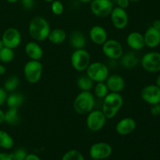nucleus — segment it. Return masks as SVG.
<instances>
[{
	"instance_id": "f257e3e1",
	"label": "nucleus",
	"mask_w": 160,
	"mask_h": 160,
	"mask_svg": "<svg viewBox=\"0 0 160 160\" xmlns=\"http://www.w3.org/2000/svg\"><path fill=\"white\" fill-rule=\"evenodd\" d=\"M51 28L49 23L42 17H35L30 21L28 31L34 40L42 42L48 38Z\"/></svg>"
},
{
	"instance_id": "f03ea898",
	"label": "nucleus",
	"mask_w": 160,
	"mask_h": 160,
	"mask_svg": "<svg viewBox=\"0 0 160 160\" xmlns=\"http://www.w3.org/2000/svg\"><path fill=\"white\" fill-rule=\"evenodd\" d=\"M123 104V98L120 93L109 92L103 100L102 111L106 119H112L116 117Z\"/></svg>"
},
{
	"instance_id": "7ed1b4c3",
	"label": "nucleus",
	"mask_w": 160,
	"mask_h": 160,
	"mask_svg": "<svg viewBox=\"0 0 160 160\" xmlns=\"http://www.w3.org/2000/svg\"><path fill=\"white\" fill-rule=\"evenodd\" d=\"M95 103V97L90 91L81 92L74 98L73 107L77 113L85 115L93 110Z\"/></svg>"
},
{
	"instance_id": "20e7f679",
	"label": "nucleus",
	"mask_w": 160,
	"mask_h": 160,
	"mask_svg": "<svg viewBox=\"0 0 160 160\" xmlns=\"http://www.w3.org/2000/svg\"><path fill=\"white\" fill-rule=\"evenodd\" d=\"M43 72V64L40 60H31L27 62L23 67V75L30 84H36L41 80Z\"/></svg>"
},
{
	"instance_id": "39448f33",
	"label": "nucleus",
	"mask_w": 160,
	"mask_h": 160,
	"mask_svg": "<svg viewBox=\"0 0 160 160\" xmlns=\"http://www.w3.org/2000/svg\"><path fill=\"white\" fill-rule=\"evenodd\" d=\"M85 71L86 75L96 83L104 82L109 75L108 67L101 62H91Z\"/></svg>"
},
{
	"instance_id": "423d86ee",
	"label": "nucleus",
	"mask_w": 160,
	"mask_h": 160,
	"mask_svg": "<svg viewBox=\"0 0 160 160\" xmlns=\"http://www.w3.org/2000/svg\"><path fill=\"white\" fill-rule=\"evenodd\" d=\"M90 54L84 48L75 49L70 57V62L75 70L79 72L85 71L91 63Z\"/></svg>"
},
{
	"instance_id": "0eeeda50",
	"label": "nucleus",
	"mask_w": 160,
	"mask_h": 160,
	"mask_svg": "<svg viewBox=\"0 0 160 160\" xmlns=\"http://www.w3.org/2000/svg\"><path fill=\"white\" fill-rule=\"evenodd\" d=\"M106 120L107 119L102 110H92L89 113H88L86 125L89 131L92 132H98L104 128Z\"/></svg>"
},
{
	"instance_id": "6e6552de",
	"label": "nucleus",
	"mask_w": 160,
	"mask_h": 160,
	"mask_svg": "<svg viewBox=\"0 0 160 160\" xmlns=\"http://www.w3.org/2000/svg\"><path fill=\"white\" fill-rule=\"evenodd\" d=\"M142 68L147 72L157 73L160 72V52H149L142 56L140 60Z\"/></svg>"
},
{
	"instance_id": "1a4fd4ad",
	"label": "nucleus",
	"mask_w": 160,
	"mask_h": 160,
	"mask_svg": "<svg viewBox=\"0 0 160 160\" xmlns=\"http://www.w3.org/2000/svg\"><path fill=\"white\" fill-rule=\"evenodd\" d=\"M102 50L106 57L112 60L120 59L123 54V48L121 43L115 39H107L102 45Z\"/></svg>"
},
{
	"instance_id": "9d476101",
	"label": "nucleus",
	"mask_w": 160,
	"mask_h": 160,
	"mask_svg": "<svg viewBox=\"0 0 160 160\" xmlns=\"http://www.w3.org/2000/svg\"><path fill=\"white\" fill-rule=\"evenodd\" d=\"M90 9L94 15L103 18L110 15L113 9V4L111 0H92Z\"/></svg>"
},
{
	"instance_id": "9b49d317",
	"label": "nucleus",
	"mask_w": 160,
	"mask_h": 160,
	"mask_svg": "<svg viewBox=\"0 0 160 160\" xmlns=\"http://www.w3.org/2000/svg\"><path fill=\"white\" fill-rule=\"evenodd\" d=\"M112 153V148L106 142H97L91 146L90 157L94 160H102L109 158Z\"/></svg>"
},
{
	"instance_id": "f8f14e48",
	"label": "nucleus",
	"mask_w": 160,
	"mask_h": 160,
	"mask_svg": "<svg viewBox=\"0 0 160 160\" xmlns=\"http://www.w3.org/2000/svg\"><path fill=\"white\" fill-rule=\"evenodd\" d=\"M2 41L5 47L14 49L17 48L21 43V34L17 28H7L2 36Z\"/></svg>"
},
{
	"instance_id": "ddd939ff",
	"label": "nucleus",
	"mask_w": 160,
	"mask_h": 160,
	"mask_svg": "<svg viewBox=\"0 0 160 160\" xmlns=\"http://www.w3.org/2000/svg\"><path fill=\"white\" fill-rule=\"evenodd\" d=\"M110 19L114 28L118 30H123L128 26L129 17L126 9L119 6L113 7L110 13Z\"/></svg>"
},
{
	"instance_id": "4468645a",
	"label": "nucleus",
	"mask_w": 160,
	"mask_h": 160,
	"mask_svg": "<svg viewBox=\"0 0 160 160\" xmlns=\"http://www.w3.org/2000/svg\"><path fill=\"white\" fill-rule=\"evenodd\" d=\"M141 98L148 105L159 104L160 102V88L156 84H148L141 92Z\"/></svg>"
},
{
	"instance_id": "2eb2a0df",
	"label": "nucleus",
	"mask_w": 160,
	"mask_h": 160,
	"mask_svg": "<svg viewBox=\"0 0 160 160\" xmlns=\"http://www.w3.org/2000/svg\"><path fill=\"white\" fill-rule=\"evenodd\" d=\"M137 128L135 120L131 117H125L121 119L115 127L117 133L120 135L126 136L134 132Z\"/></svg>"
},
{
	"instance_id": "dca6fc26",
	"label": "nucleus",
	"mask_w": 160,
	"mask_h": 160,
	"mask_svg": "<svg viewBox=\"0 0 160 160\" xmlns=\"http://www.w3.org/2000/svg\"><path fill=\"white\" fill-rule=\"evenodd\" d=\"M105 82L109 92H115V93L121 92L125 88L126 85L124 78L118 74H112L110 76L109 75Z\"/></svg>"
},
{
	"instance_id": "f3484780",
	"label": "nucleus",
	"mask_w": 160,
	"mask_h": 160,
	"mask_svg": "<svg viewBox=\"0 0 160 160\" xmlns=\"http://www.w3.org/2000/svg\"><path fill=\"white\" fill-rule=\"evenodd\" d=\"M89 38L95 45H102L108 39L107 31L103 27L95 25L89 31Z\"/></svg>"
},
{
	"instance_id": "a211bd4d",
	"label": "nucleus",
	"mask_w": 160,
	"mask_h": 160,
	"mask_svg": "<svg viewBox=\"0 0 160 160\" xmlns=\"http://www.w3.org/2000/svg\"><path fill=\"white\" fill-rule=\"evenodd\" d=\"M143 35L145 46L154 48L160 45V31L153 27L148 28Z\"/></svg>"
},
{
	"instance_id": "6ab92c4d",
	"label": "nucleus",
	"mask_w": 160,
	"mask_h": 160,
	"mask_svg": "<svg viewBox=\"0 0 160 160\" xmlns=\"http://www.w3.org/2000/svg\"><path fill=\"white\" fill-rule=\"evenodd\" d=\"M126 42L128 46L135 51L142 50L145 46L144 35L137 31L130 33L127 37Z\"/></svg>"
},
{
	"instance_id": "aec40b11",
	"label": "nucleus",
	"mask_w": 160,
	"mask_h": 160,
	"mask_svg": "<svg viewBox=\"0 0 160 160\" xmlns=\"http://www.w3.org/2000/svg\"><path fill=\"white\" fill-rule=\"evenodd\" d=\"M24 51L31 60H40L43 57V49L36 42H28L25 45Z\"/></svg>"
},
{
	"instance_id": "412c9836",
	"label": "nucleus",
	"mask_w": 160,
	"mask_h": 160,
	"mask_svg": "<svg viewBox=\"0 0 160 160\" xmlns=\"http://www.w3.org/2000/svg\"><path fill=\"white\" fill-rule=\"evenodd\" d=\"M140 62L138 57L133 52H128L122 55L120 57V63L124 68L133 69Z\"/></svg>"
},
{
	"instance_id": "4be33fe9",
	"label": "nucleus",
	"mask_w": 160,
	"mask_h": 160,
	"mask_svg": "<svg viewBox=\"0 0 160 160\" xmlns=\"http://www.w3.org/2000/svg\"><path fill=\"white\" fill-rule=\"evenodd\" d=\"M70 44L75 49L84 48L86 45L84 34L79 31H74L70 35Z\"/></svg>"
},
{
	"instance_id": "5701e85b",
	"label": "nucleus",
	"mask_w": 160,
	"mask_h": 160,
	"mask_svg": "<svg viewBox=\"0 0 160 160\" xmlns=\"http://www.w3.org/2000/svg\"><path fill=\"white\" fill-rule=\"evenodd\" d=\"M66 38H67V33L61 28L51 30L48 36V41L54 45H60L63 43Z\"/></svg>"
},
{
	"instance_id": "b1692460",
	"label": "nucleus",
	"mask_w": 160,
	"mask_h": 160,
	"mask_svg": "<svg viewBox=\"0 0 160 160\" xmlns=\"http://www.w3.org/2000/svg\"><path fill=\"white\" fill-rule=\"evenodd\" d=\"M20 116L18 113V109L17 108H9L6 112H4V122L9 125H17L20 123Z\"/></svg>"
},
{
	"instance_id": "393cba45",
	"label": "nucleus",
	"mask_w": 160,
	"mask_h": 160,
	"mask_svg": "<svg viewBox=\"0 0 160 160\" xmlns=\"http://www.w3.org/2000/svg\"><path fill=\"white\" fill-rule=\"evenodd\" d=\"M24 98L21 94L19 93H12L7 95L6 98V104L9 108H20L23 105Z\"/></svg>"
},
{
	"instance_id": "a878e982",
	"label": "nucleus",
	"mask_w": 160,
	"mask_h": 160,
	"mask_svg": "<svg viewBox=\"0 0 160 160\" xmlns=\"http://www.w3.org/2000/svg\"><path fill=\"white\" fill-rule=\"evenodd\" d=\"M77 85L81 92H89L93 88L94 81L87 75H82L78 78Z\"/></svg>"
},
{
	"instance_id": "bb28decb",
	"label": "nucleus",
	"mask_w": 160,
	"mask_h": 160,
	"mask_svg": "<svg viewBox=\"0 0 160 160\" xmlns=\"http://www.w3.org/2000/svg\"><path fill=\"white\" fill-rule=\"evenodd\" d=\"M14 145V140L12 136L6 131L0 130V147L4 149H11Z\"/></svg>"
},
{
	"instance_id": "cd10ccee",
	"label": "nucleus",
	"mask_w": 160,
	"mask_h": 160,
	"mask_svg": "<svg viewBox=\"0 0 160 160\" xmlns=\"http://www.w3.org/2000/svg\"><path fill=\"white\" fill-rule=\"evenodd\" d=\"M19 84H20V80H19L18 77L12 75V76L9 77L6 80V81L4 82V88H3L6 92H14L19 86Z\"/></svg>"
},
{
	"instance_id": "c85d7f7f",
	"label": "nucleus",
	"mask_w": 160,
	"mask_h": 160,
	"mask_svg": "<svg viewBox=\"0 0 160 160\" xmlns=\"http://www.w3.org/2000/svg\"><path fill=\"white\" fill-rule=\"evenodd\" d=\"M14 59V52L12 48L3 47L0 50V61L4 63H8L13 60Z\"/></svg>"
},
{
	"instance_id": "c756f323",
	"label": "nucleus",
	"mask_w": 160,
	"mask_h": 160,
	"mask_svg": "<svg viewBox=\"0 0 160 160\" xmlns=\"http://www.w3.org/2000/svg\"><path fill=\"white\" fill-rule=\"evenodd\" d=\"M106 82H98L94 87V93L96 97L99 98H104L109 93Z\"/></svg>"
},
{
	"instance_id": "7c9ffc66",
	"label": "nucleus",
	"mask_w": 160,
	"mask_h": 160,
	"mask_svg": "<svg viewBox=\"0 0 160 160\" xmlns=\"http://www.w3.org/2000/svg\"><path fill=\"white\" fill-rule=\"evenodd\" d=\"M61 160H85L81 152L76 149L69 150L62 156Z\"/></svg>"
},
{
	"instance_id": "2f4dec72",
	"label": "nucleus",
	"mask_w": 160,
	"mask_h": 160,
	"mask_svg": "<svg viewBox=\"0 0 160 160\" xmlns=\"http://www.w3.org/2000/svg\"><path fill=\"white\" fill-rule=\"evenodd\" d=\"M51 10L54 15H62L64 11V6L62 2L59 1V0H54L53 2H52Z\"/></svg>"
},
{
	"instance_id": "473e14b6",
	"label": "nucleus",
	"mask_w": 160,
	"mask_h": 160,
	"mask_svg": "<svg viewBox=\"0 0 160 160\" xmlns=\"http://www.w3.org/2000/svg\"><path fill=\"white\" fill-rule=\"evenodd\" d=\"M27 152L23 148H18L13 153H12V160H25L27 156Z\"/></svg>"
},
{
	"instance_id": "72a5a7b5",
	"label": "nucleus",
	"mask_w": 160,
	"mask_h": 160,
	"mask_svg": "<svg viewBox=\"0 0 160 160\" xmlns=\"http://www.w3.org/2000/svg\"><path fill=\"white\" fill-rule=\"evenodd\" d=\"M23 8L27 9H31L34 5V0H20Z\"/></svg>"
},
{
	"instance_id": "f704fd0d",
	"label": "nucleus",
	"mask_w": 160,
	"mask_h": 160,
	"mask_svg": "<svg viewBox=\"0 0 160 160\" xmlns=\"http://www.w3.org/2000/svg\"><path fill=\"white\" fill-rule=\"evenodd\" d=\"M150 112L151 114L154 117L160 115V109H159V105L156 104V105H152L151 107H150Z\"/></svg>"
},
{
	"instance_id": "c9c22d12",
	"label": "nucleus",
	"mask_w": 160,
	"mask_h": 160,
	"mask_svg": "<svg viewBox=\"0 0 160 160\" xmlns=\"http://www.w3.org/2000/svg\"><path fill=\"white\" fill-rule=\"evenodd\" d=\"M6 98H7V94H6V91L4 88H0V106H2L6 101Z\"/></svg>"
},
{
	"instance_id": "e433bc0d",
	"label": "nucleus",
	"mask_w": 160,
	"mask_h": 160,
	"mask_svg": "<svg viewBox=\"0 0 160 160\" xmlns=\"http://www.w3.org/2000/svg\"><path fill=\"white\" fill-rule=\"evenodd\" d=\"M130 0H117V6L120 8H123V9H126L130 5Z\"/></svg>"
},
{
	"instance_id": "4c0bfd02",
	"label": "nucleus",
	"mask_w": 160,
	"mask_h": 160,
	"mask_svg": "<svg viewBox=\"0 0 160 160\" xmlns=\"http://www.w3.org/2000/svg\"><path fill=\"white\" fill-rule=\"evenodd\" d=\"M0 160H12V154L6 152H0Z\"/></svg>"
},
{
	"instance_id": "58836bf2",
	"label": "nucleus",
	"mask_w": 160,
	"mask_h": 160,
	"mask_svg": "<svg viewBox=\"0 0 160 160\" xmlns=\"http://www.w3.org/2000/svg\"><path fill=\"white\" fill-rule=\"evenodd\" d=\"M25 160H42L37 155L35 154H28Z\"/></svg>"
},
{
	"instance_id": "ea45409f",
	"label": "nucleus",
	"mask_w": 160,
	"mask_h": 160,
	"mask_svg": "<svg viewBox=\"0 0 160 160\" xmlns=\"http://www.w3.org/2000/svg\"><path fill=\"white\" fill-rule=\"evenodd\" d=\"M152 27H153V28H156V29H157V30H159V31H160V20H155V21L152 23Z\"/></svg>"
},
{
	"instance_id": "a19ab883",
	"label": "nucleus",
	"mask_w": 160,
	"mask_h": 160,
	"mask_svg": "<svg viewBox=\"0 0 160 160\" xmlns=\"http://www.w3.org/2000/svg\"><path fill=\"white\" fill-rule=\"evenodd\" d=\"M6 67H5L3 65H2V64H0V76L4 75L5 73H6Z\"/></svg>"
},
{
	"instance_id": "79ce46f5",
	"label": "nucleus",
	"mask_w": 160,
	"mask_h": 160,
	"mask_svg": "<svg viewBox=\"0 0 160 160\" xmlns=\"http://www.w3.org/2000/svg\"><path fill=\"white\" fill-rule=\"evenodd\" d=\"M4 122V112L0 109V125Z\"/></svg>"
},
{
	"instance_id": "37998d69",
	"label": "nucleus",
	"mask_w": 160,
	"mask_h": 160,
	"mask_svg": "<svg viewBox=\"0 0 160 160\" xmlns=\"http://www.w3.org/2000/svg\"><path fill=\"white\" fill-rule=\"evenodd\" d=\"M156 85L158 86V87L160 88V74L157 77L156 80Z\"/></svg>"
},
{
	"instance_id": "c03bdc74",
	"label": "nucleus",
	"mask_w": 160,
	"mask_h": 160,
	"mask_svg": "<svg viewBox=\"0 0 160 160\" xmlns=\"http://www.w3.org/2000/svg\"><path fill=\"white\" fill-rule=\"evenodd\" d=\"M9 3H16L17 2L20 1V0H6Z\"/></svg>"
},
{
	"instance_id": "a18cd8bd",
	"label": "nucleus",
	"mask_w": 160,
	"mask_h": 160,
	"mask_svg": "<svg viewBox=\"0 0 160 160\" xmlns=\"http://www.w3.org/2000/svg\"><path fill=\"white\" fill-rule=\"evenodd\" d=\"M78 1L81 2H84V3H88V2H91L92 0H78Z\"/></svg>"
},
{
	"instance_id": "49530a36",
	"label": "nucleus",
	"mask_w": 160,
	"mask_h": 160,
	"mask_svg": "<svg viewBox=\"0 0 160 160\" xmlns=\"http://www.w3.org/2000/svg\"><path fill=\"white\" fill-rule=\"evenodd\" d=\"M3 47H4V45H3L2 43V39H0V50H1Z\"/></svg>"
},
{
	"instance_id": "de8ad7c7",
	"label": "nucleus",
	"mask_w": 160,
	"mask_h": 160,
	"mask_svg": "<svg viewBox=\"0 0 160 160\" xmlns=\"http://www.w3.org/2000/svg\"><path fill=\"white\" fill-rule=\"evenodd\" d=\"M142 0H130V2H140Z\"/></svg>"
},
{
	"instance_id": "09e8293b",
	"label": "nucleus",
	"mask_w": 160,
	"mask_h": 160,
	"mask_svg": "<svg viewBox=\"0 0 160 160\" xmlns=\"http://www.w3.org/2000/svg\"><path fill=\"white\" fill-rule=\"evenodd\" d=\"M43 1L46 2H53L54 0H43Z\"/></svg>"
},
{
	"instance_id": "8fccbe9b",
	"label": "nucleus",
	"mask_w": 160,
	"mask_h": 160,
	"mask_svg": "<svg viewBox=\"0 0 160 160\" xmlns=\"http://www.w3.org/2000/svg\"><path fill=\"white\" fill-rule=\"evenodd\" d=\"M159 109H160V102L159 103Z\"/></svg>"
}]
</instances>
